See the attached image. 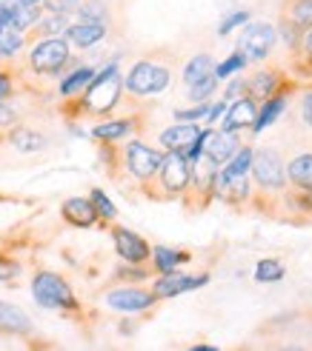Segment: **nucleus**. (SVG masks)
Here are the masks:
<instances>
[{
    "instance_id": "obj_1",
    "label": "nucleus",
    "mask_w": 312,
    "mask_h": 351,
    "mask_svg": "<svg viewBox=\"0 0 312 351\" xmlns=\"http://www.w3.org/2000/svg\"><path fill=\"white\" fill-rule=\"evenodd\" d=\"M120 92H124V77H120L118 63L103 66L100 72H95L92 83L86 86V109L89 112H112L120 100Z\"/></svg>"
},
{
    "instance_id": "obj_2",
    "label": "nucleus",
    "mask_w": 312,
    "mask_h": 351,
    "mask_svg": "<svg viewBox=\"0 0 312 351\" xmlns=\"http://www.w3.org/2000/svg\"><path fill=\"white\" fill-rule=\"evenodd\" d=\"M32 297L43 308H78L75 291L55 271H38L32 280Z\"/></svg>"
},
{
    "instance_id": "obj_3",
    "label": "nucleus",
    "mask_w": 312,
    "mask_h": 351,
    "mask_svg": "<svg viewBox=\"0 0 312 351\" xmlns=\"http://www.w3.org/2000/svg\"><path fill=\"white\" fill-rule=\"evenodd\" d=\"M124 86L137 95V97H149V95H161L169 86V69L158 66L152 60H141L129 69V75L124 77Z\"/></svg>"
},
{
    "instance_id": "obj_4",
    "label": "nucleus",
    "mask_w": 312,
    "mask_h": 351,
    "mask_svg": "<svg viewBox=\"0 0 312 351\" xmlns=\"http://www.w3.org/2000/svg\"><path fill=\"white\" fill-rule=\"evenodd\" d=\"M69 43L60 40V38H43L38 46L32 49L29 55V63L38 75H46V77H58L66 63H69Z\"/></svg>"
},
{
    "instance_id": "obj_5",
    "label": "nucleus",
    "mask_w": 312,
    "mask_h": 351,
    "mask_svg": "<svg viewBox=\"0 0 312 351\" xmlns=\"http://www.w3.org/2000/svg\"><path fill=\"white\" fill-rule=\"evenodd\" d=\"M275 46V29L269 23H247L238 38V51L247 60H264Z\"/></svg>"
},
{
    "instance_id": "obj_6",
    "label": "nucleus",
    "mask_w": 312,
    "mask_h": 351,
    "mask_svg": "<svg viewBox=\"0 0 312 351\" xmlns=\"http://www.w3.org/2000/svg\"><path fill=\"white\" fill-rule=\"evenodd\" d=\"M161 160H164V154L158 149H149L141 140H132L126 146V169L137 180H152L161 169Z\"/></svg>"
},
{
    "instance_id": "obj_7",
    "label": "nucleus",
    "mask_w": 312,
    "mask_h": 351,
    "mask_svg": "<svg viewBox=\"0 0 312 351\" xmlns=\"http://www.w3.org/2000/svg\"><path fill=\"white\" fill-rule=\"evenodd\" d=\"M249 171L255 174V180L261 183L264 189H284V163L281 157L275 154L272 149H261V152H252V166Z\"/></svg>"
},
{
    "instance_id": "obj_8",
    "label": "nucleus",
    "mask_w": 312,
    "mask_h": 351,
    "mask_svg": "<svg viewBox=\"0 0 312 351\" xmlns=\"http://www.w3.org/2000/svg\"><path fill=\"white\" fill-rule=\"evenodd\" d=\"M158 174H161L164 189L172 191V195H181V191H186V186L192 183V166H189V163H186V157L178 154V152L164 154Z\"/></svg>"
},
{
    "instance_id": "obj_9",
    "label": "nucleus",
    "mask_w": 312,
    "mask_h": 351,
    "mask_svg": "<svg viewBox=\"0 0 312 351\" xmlns=\"http://www.w3.org/2000/svg\"><path fill=\"white\" fill-rule=\"evenodd\" d=\"M107 306L120 314H137L155 306V294L144 289H115L107 294Z\"/></svg>"
},
{
    "instance_id": "obj_10",
    "label": "nucleus",
    "mask_w": 312,
    "mask_h": 351,
    "mask_svg": "<svg viewBox=\"0 0 312 351\" xmlns=\"http://www.w3.org/2000/svg\"><path fill=\"white\" fill-rule=\"evenodd\" d=\"M238 137L232 132H206V143H203V157H206V163H210L212 169L215 166H223V163H230V157L238 152Z\"/></svg>"
},
{
    "instance_id": "obj_11",
    "label": "nucleus",
    "mask_w": 312,
    "mask_h": 351,
    "mask_svg": "<svg viewBox=\"0 0 312 351\" xmlns=\"http://www.w3.org/2000/svg\"><path fill=\"white\" fill-rule=\"evenodd\" d=\"M210 283V277L206 274H198V277H186V274H175V271H169V274H161L158 280H155V286H152V294H155V300L158 297H178L183 291H195L201 286Z\"/></svg>"
},
{
    "instance_id": "obj_12",
    "label": "nucleus",
    "mask_w": 312,
    "mask_h": 351,
    "mask_svg": "<svg viewBox=\"0 0 312 351\" xmlns=\"http://www.w3.org/2000/svg\"><path fill=\"white\" fill-rule=\"evenodd\" d=\"M112 237H115V252L126 263H132V266H141L144 260H149V245L141 234H135L129 229H115Z\"/></svg>"
},
{
    "instance_id": "obj_13",
    "label": "nucleus",
    "mask_w": 312,
    "mask_h": 351,
    "mask_svg": "<svg viewBox=\"0 0 312 351\" xmlns=\"http://www.w3.org/2000/svg\"><path fill=\"white\" fill-rule=\"evenodd\" d=\"M255 114H258V109H255V100H252V97L235 100L232 106H227V112H223V132H232V134H235V132H241V129L252 126Z\"/></svg>"
},
{
    "instance_id": "obj_14",
    "label": "nucleus",
    "mask_w": 312,
    "mask_h": 351,
    "mask_svg": "<svg viewBox=\"0 0 312 351\" xmlns=\"http://www.w3.org/2000/svg\"><path fill=\"white\" fill-rule=\"evenodd\" d=\"M198 137H201V129L195 126V123H175V126L161 132V146H166L169 152L183 154Z\"/></svg>"
},
{
    "instance_id": "obj_15",
    "label": "nucleus",
    "mask_w": 312,
    "mask_h": 351,
    "mask_svg": "<svg viewBox=\"0 0 312 351\" xmlns=\"http://www.w3.org/2000/svg\"><path fill=\"white\" fill-rule=\"evenodd\" d=\"M29 331H32L29 314L0 300V335H29Z\"/></svg>"
},
{
    "instance_id": "obj_16",
    "label": "nucleus",
    "mask_w": 312,
    "mask_h": 351,
    "mask_svg": "<svg viewBox=\"0 0 312 351\" xmlns=\"http://www.w3.org/2000/svg\"><path fill=\"white\" fill-rule=\"evenodd\" d=\"M107 38V26L103 23H72L66 29V43H72L78 49H89Z\"/></svg>"
},
{
    "instance_id": "obj_17",
    "label": "nucleus",
    "mask_w": 312,
    "mask_h": 351,
    "mask_svg": "<svg viewBox=\"0 0 312 351\" xmlns=\"http://www.w3.org/2000/svg\"><path fill=\"white\" fill-rule=\"evenodd\" d=\"M63 217L72 226H80V229H89V226H95V220H98L92 203L83 200V197H69L63 203Z\"/></svg>"
},
{
    "instance_id": "obj_18",
    "label": "nucleus",
    "mask_w": 312,
    "mask_h": 351,
    "mask_svg": "<svg viewBox=\"0 0 312 351\" xmlns=\"http://www.w3.org/2000/svg\"><path fill=\"white\" fill-rule=\"evenodd\" d=\"M249 166H252V149H238V152L230 157L227 169L218 174V186H223V183H235V180H247Z\"/></svg>"
},
{
    "instance_id": "obj_19",
    "label": "nucleus",
    "mask_w": 312,
    "mask_h": 351,
    "mask_svg": "<svg viewBox=\"0 0 312 351\" xmlns=\"http://www.w3.org/2000/svg\"><path fill=\"white\" fill-rule=\"evenodd\" d=\"M9 140H12V146H14L17 152H26V154H32V152H43V149L49 146V143H46V137H43L41 132L26 129V126L12 129Z\"/></svg>"
},
{
    "instance_id": "obj_20",
    "label": "nucleus",
    "mask_w": 312,
    "mask_h": 351,
    "mask_svg": "<svg viewBox=\"0 0 312 351\" xmlns=\"http://www.w3.org/2000/svg\"><path fill=\"white\" fill-rule=\"evenodd\" d=\"M212 75H215V60L210 55H195L192 60L183 66V83L189 86V89H192L195 83L212 77Z\"/></svg>"
},
{
    "instance_id": "obj_21",
    "label": "nucleus",
    "mask_w": 312,
    "mask_h": 351,
    "mask_svg": "<svg viewBox=\"0 0 312 351\" xmlns=\"http://www.w3.org/2000/svg\"><path fill=\"white\" fill-rule=\"evenodd\" d=\"M289 180L304 191H312V154H298L296 160H289Z\"/></svg>"
},
{
    "instance_id": "obj_22",
    "label": "nucleus",
    "mask_w": 312,
    "mask_h": 351,
    "mask_svg": "<svg viewBox=\"0 0 312 351\" xmlns=\"http://www.w3.org/2000/svg\"><path fill=\"white\" fill-rule=\"evenodd\" d=\"M189 254L178 252V249H166V245H158V249H152V263H155V269H158L161 274H169V271H175L181 263H186Z\"/></svg>"
},
{
    "instance_id": "obj_23",
    "label": "nucleus",
    "mask_w": 312,
    "mask_h": 351,
    "mask_svg": "<svg viewBox=\"0 0 312 351\" xmlns=\"http://www.w3.org/2000/svg\"><path fill=\"white\" fill-rule=\"evenodd\" d=\"M92 77H95V69H89V66L75 69V72H69V75L60 80V95H63V97L78 95L80 89H86V86L92 83Z\"/></svg>"
},
{
    "instance_id": "obj_24",
    "label": "nucleus",
    "mask_w": 312,
    "mask_h": 351,
    "mask_svg": "<svg viewBox=\"0 0 312 351\" xmlns=\"http://www.w3.org/2000/svg\"><path fill=\"white\" fill-rule=\"evenodd\" d=\"M43 17L41 6H21V3H12V29L14 32H26L32 26H38V21Z\"/></svg>"
},
{
    "instance_id": "obj_25",
    "label": "nucleus",
    "mask_w": 312,
    "mask_h": 351,
    "mask_svg": "<svg viewBox=\"0 0 312 351\" xmlns=\"http://www.w3.org/2000/svg\"><path fill=\"white\" fill-rule=\"evenodd\" d=\"M284 106H287V97H269V100H264V109L255 114L252 132L258 134V132H264L267 126H272V123L278 120V114L284 112Z\"/></svg>"
},
{
    "instance_id": "obj_26",
    "label": "nucleus",
    "mask_w": 312,
    "mask_h": 351,
    "mask_svg": "<svg viewBox=\"0 0 312 351\" xmlns=\"http://www.w3.org/2000/svg\"><path fill=\"white\" fill-rule=\"evenodd\" d=\"M132 132V120H107V123H98V126L92 129V134L98 140H120V137H126Z\"/></svg>"
},
{
    "instance_id": "obj_27",
    "label": "nucleus",
    "mask_w": 312,
    "mask_h": 351,
    "mask_svg": "<svg viewBox=\"0 0 312 351\" xmlns=\"http://www.w3.org/2000/svg\"><path fill=\"white\" fill-rule=\"evenodd\" d=\"M272 89H275V75L261 72V75H255L247 83V97H252V100H269Z\"/></svg>"
},
{
    "instance_id": "obj_28",
    "label": "nucleus",
    "mask_w": 312,
    "mask_h": 351,
    "mask_svg": "<svg viewBox=\"0 0 312 351\" xmlns=\"http://www.w3.org/2000/svg\"><path fill=\"white\" fill-rule=\"evenodd\" d=\"M78 14H80V23H103V26H107V17H109L103 0H83Z\"/></svg>"
},
{
    "instance_id": "obj_29",
    "label": "nucleus",
    "mask_w": 312,
    "mask_h": 351,
    "mask_svg": "<svg viewBox=\"0 0 312 351\" xmlns=\"http://www.w3.org/2000/svg\"><path fill=\"white\" fill-rule=\"evenodd\" d=\"M21 46H23V34L21 32H14L12 26L0 29V60L14 58L17 51H21Z\"/></svg>"
},
{
    "instance_id": "obj_30",
    "label": "nucleus",
    "mask_w": 312,
    "mask_h": 351,
    "mask_svg": "<svg viewBox=\"0 0 312 351\" xmlns=\"http://www.w3.org/2000/svg\"><path fill=\"white\" fill-rule=\"evenodd\" d=\"M69 29V17L63 14H46L43 21H38V34L43 38H58V34H66Z\"/></svg>"
},
{
    "instance_id": "obj_31",
    "label": "nucleus",
    "mask_w": 312,
    "mask_h": 351,
    "mask_svg": "<svg viewBox=\"0 0 312 351\" xmlns=\"http://www.w3.org/2000/svg\"><path fill=\"white\" fill-rule=\"evenodd\" d=\"M281 277H284V266L278 260H261L255 266V280L258 283H278Z\"/></svg>"
},
{
    "instance_id": "obj_32",
    "label": "nucleus",
    "mask_w": 312,
    "mask_h": 351,
    "mask_svg": "<svg viewBox=\"0 0 312 351\" xmlns=\"http://www.w3.org/2000/svg\"><path fill=\"white\" fill-rule=\"evenodd\" d=\"M289 21L307 34L312 29V0H296V3H292Z\"/></svg>"
},
{
    "instance_id": "obj_33",
    "label": "nucleus",
    "mask_w": 312,
    "mask_h": 351,
    "mask_svg": "<svg viewBox=\"0 0 312 351\" xmlns=\"http://www.w3.org/2000/svg\"><path fill=\"white\" fill-rule=\"evenodd\" d=\"M89 203H92V208H95V215H98V217H103V220H112V217L118 215L115 203L107 197V191H100V189H92Z\"/></svg>"
},
{
    "instance_id": "obj_34",
    "label": "nucleus",
    "mask_w": 312,
    "mask_h": 351,
    "mask_svg": "<svg viewBox=\"0 0 312 351\" xmlns=\"http://www.w3.org/2000/svg\"><path fill=\"white\" fill-rule=\"evenodd\" d=\"M244 66H247V58L241 55V51H235L232 58H227V60H223L221 66H215V77H218V80H223V77H230V75L241 72V69H244Z\"/></svg>"
},
{
    "instance_id": "obj_35",
    "label": "nucleus",
    "mask_w": 312,
    "mask_h": 351,
    "mask_svg": "<svg viewBox=\"0 0 312 351\" xmlns=\"http://www.w3.org/2000/svg\"><path fill=\"white\" fill-rule=\"evenodd\" d=\"M249 23V12L247 9H235L232 14H227L221 21V26H218V34H230L232 29H238V26H247Z\"/></svg>"
},
{
    "instance_id": "obj_36",
    "label": "nucleus",
    "mask_w": 312,
    "mask_h": 351,
    "mask_svg": "<svg viewBox=\"0 0 312 351\" xmlns=\"http://www.w3.org/2000/svg\"><path fill=\"white\" fill-rule=\"evenodd\" d=\"M43 6H46L49 14H63V17H69V14H78L80 0H43Z\"/></svg>"
},
{
    "instance_id": "obj_37",
    "label": "nucleus",
    "mask_w": 312,
    "mask_h": 351,
    "mask_svg": "<svg viewBox=\"0 0 312 351\" xmlns=\"http://www.w3.org/2000/svg\"><path fill=\"white\" fill-rule=\"evenodd\" d=\"M218 89V77L212 75V77H206V80H201V83H195L192 89H189V97H192V103L198 100V103H203L206 97H210L212 92Z\"/></svg>"
},
{
    "instance_id": "obj_38",
    "label": "nucleus",
    "mask_w": 312,
    "mask_h": 351,
    "mask_svg": "<svg viewBox=\"0 0 312 351\" xmlns=\"http://www.w3.org/2000/svg\"><path fill=\"white\" fill-rule=\"evenodd\" d=\"M206 112H210V106H206V103H198V106H192V109H178L175 117L181 123H192V120H203Z\"/></svg>"
},
{
    "instance_id": "obj_39",
    "label": "nucleus",
    "mask_w": 312,
    "mask_h": 351,
    "mask_svg": "<svg viewBox=\"0 0 312 351\" xmlns=\"http://www.w3.org/2000/svg\"><path fill=\"white\" fill-rule=\"evenodd\" d=\"M281 32H284V40H287L289 46H296L298 40H304V32H301L296 23H292V21H284V23H281Z\"/></svg>"
},
{
    "instance_id": "obj_40",
    "label": "nucleus",
    "mask_w": 312,
    "mask_h": 351,
    "mask_svg": "<svg viewBox=\"0 0 312 351\" xmlns=\"http://www.w3.org/2000/svg\"><path fill=\"white\" fill-rule=\"evenodd\" d=\"M17 123V112L9 106L6 100H0V129H12Z\"/></svg>"
},
{
    "instance_id": "obj_41",
    "label": "nucleus",
    "mask_w": 312,
    "mask_h": 351,
    "mask_svg": "<svg viewBox=\"0 0 312 351\" xmlns=\"http://www.w3.org/2000/svg\"><path fill=\"white\" fill-rule=\"evenodd\" d=\"M17 271H21V266H17V263H12V260H0V283H3V280H9V277H14Z\"/></svg>"
},
{
    "instance_id": "obj_42",
    "label": "nucleus",
    "mask_w": 312,
    "mask_h": 351,
    "mask_svg": "<svg viewBox=\"0 0 312 351\" xmlns=\"http://www.w3.org/2000/svg\"><path fill=\"white\" fill-rule=\"evenodd\" d=\"M227 106H230L227 100H218L215 106H210V112H206V117H203V120H206V123H218V117H221L223 112H227Z\"/></svg>"
},
{
    "instance_id": "obj_43",
    "label": "nucleus",
    "mask_w": 312,
    "mask_h": 351,
    "mask_svg": "<svg viewBox=\"0 0 312 351\" xmlns=\"http://www.w3.org/2000/svg\"><path fill=\"white\" fill-rule=\"evenodd\" d=\"M301 117H304L307 126L312 129V92L304 95V100H301Z\"/></svg>"
},
{
    "instance_id": "obj_44",
    "label": "nucleus",
    "mask_w": 312,
    "mask_h": 351,
    "mask_svg": "<svg viewBox=\"0 0 312 351\" xmlns=\"http://www.w3.org/2000/svg\"><path fill=\"white\" fill-rule=\"evenodd\" d=\"M244 92H247V83L238 77V80H232V83H230V89H227V97H223V100H235L238 95H244Z\"/></svg>"
},
{
    "instance_id": "obj_45",
    "label": "nucleus",
    "mask_w": 312,
    "mask_h": 351,
    "mask_svg": "<svg viewBox=\"0 0 312 351\" xmlns=\"http://www.w3.org/2000/svg\"><path fill=\"white\" fill-rule=\"evenodd\" d=\"M9 95H12V80H9V75L0 72V100H6Z\"/></svg>"
},
{
    "instance_id": "obj_46",
    "label": "nucleus",
    "mask_w": 312,
    "mask_h": 351,
    "mask_svg": "<svg viewBox=\"0 0 312 351\" xmlns=\"http://www.w3.org/2000/svg\"><path fill=\"white\" fill-rule=\"evenodd\" d=\"M304 49H307V55L312 58V29H309V32L304 34Z\"/></svg>"
},
{
    "instance_id": "obj_47",
    "label": "nucleus",
    "mask_w": 312,
    "mask_h": 351,
    "mask_svg": "<svg viewBox=\"0 0 312 351\" xmlns=\"http://www.w3.org/2000/svg\"><path fill=\"white\" fill-rule=\"evenodd\" d=\"M14 3H21V6H41L43 0H14Z\"/></svg>"
},
{
    "instance_id": "obj_48",
    "label": "nucleus",
    "mask_w": 312,
    "mask_h": 351,
    "mask_svg": "<svg viewBox=\"0 0 312 351\" xmlns=\"http://www.w3.org/2000/svg\"><path fill=\"white\" fill-rule=\"evenodd\" d=\"M189 351H218V348H215V346H192Z\"/></svg>"
},
{
    "instance_id": "obj_49",
    "label": "nucleus",
    "mask_w": 312,
    "mask_h": 351,
    "mask_svg": "<svg viewBox=\"0 0 312 351\" xmlns=\"http://www.w3.org/2000/svg\"><path fill=\"white\" fill-rule=\"evenodd\" d=\"M281 351H304V348H298V346H289V348H281Z\"/></svg>"
},
{
    "instance_id": "obj_50",
    "label": "nucleus",
    "mask_w": 312,
    "mask_h": 351,
    "mask_svg": "<svg viewBox=\"0 0 312 351\" xmlns=\"http://www.w3.org/2000/svg\"><path fill=\"white\" fill-rule=\"evenodd\" d=\"M0 3H9V0H0Z\"/></svg>"
}]
</instances>
